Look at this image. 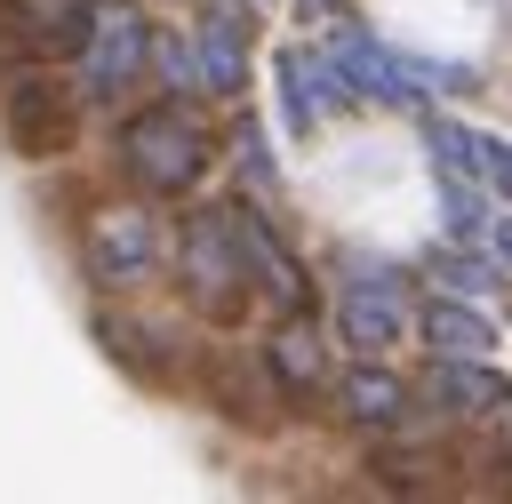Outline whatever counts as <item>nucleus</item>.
<instances>
[{"mask_svg": "<svg viewBox=\"0 0 512 504\" xmlns=\"http://www.w3.org/2000/svg\"><path fill=\"white\" fill-rule=\"evenodd\" d=\"M440 280H448V288H488V264H456V256H448Z\"/></svg>", "mask_w": 512, "mask_h": 504, "instance_id": "17", "label": "nucleus"}, {"mask_svg": "<svg viewBox=\"0 0 512 504\" xmlns=\"http://www.w3.org/2000/svg\"><path fill=\"white\" fill-rule=\"evenodd\" d=\"M0 128H8V144H16L24 160H48V152L72 144V96H64L56 80L24 72V80H8V96H0Z\"/></svg>", "mask_w": 512, "mask_h": 504, "instance_id": "7", "label": "nucleus"}, {"mask_svg": "<svg viewBox=\"0 0 512 504\" xmlns=\"http://www.w3.org/2000/svg\"><path fill=\"white\" fill-rule=\"evenodd\" d=\"M264 368L288 384V392H312L320 376H328V352H320V328L312 320H288V328H272V344H264Z\"/></svg>", "mask_w": 512, "mask_h": 504, "instance_id": "13", "label": "nucleus"}, {"mask_svg": "<svg viewBox=\"0 0 512 504\" xmlns=\"http://www.w3.org/2000/svg\"><path fill=\"white\" fill-rule=\"evenodd\" d=\"M152 56H160V40H152L144 8L112 0V8H96L88 40H80V88H88V96H128Z\"/></svg>", "mask_w": 512, "mask_h": 504, "instance_id": "4", "label": "nucleus"}, {"mask_svg": "<svg viewBox=\"0 0 512 504\" xmlns=\"http://www.w3.org/2000/svg\"><path fill=\"white\" fill-rule=\"evenodd\" d=\"M496 240H504V256H512V224H504V232H496Z\"/></svg>", "mask_w": 512, "mask_h": 504, "instance_id": "18", "label": "nucleus"}, {"mask_svg": "<svg viewBox=\"0 0 512 504\" xmlns=\"http://www.w3.org/2000/svg\"><path fill=\"white\" fill-rule=\"evenodd\" d=\"M440 208H448V232H464V240H480V232H488V200L472 192V176L456 184V168H448V184H440Z\"/></svg>", "mask_w": 512, "mask_h": 504, "instance_id": "15", "label": "nucleus"}, {"mask_svg": "<svg viewBox=\"0 0 512 504\" xmlns=\"http://www.w3.org/2000/svg\"><path fill=\"white\" fill-rule=\"evenodd\" d=\"M432 400H440L448 416H504V408H512V384H504L496 368L464 360V352H432Z\"/></svg>", "mask_w": 512, "mask_h": 504, "instance_id": "9", "label": "nucleus"}, {"mask_svg": "<svg viewBox=\"0 0 512 504\" xmlns=\"http://www.w3.org/2000/svg\"><path fill=\"white\" fill-rule=\"evenodd\" d=\"M160 216L152 208H136V200H112V208H96L88 216V232H80V256H88V280L96 288H144L152 272H160Z\"/></svg>", "mask_w": 512, "mask_h": 504, "instance_id": "3", "label": "nucleus"}, {"mask_svg": "<svg viewBox=\"0 0 512 504\" xmlns=\"http://www.w3.org/2000/svg\"><path fill=\"white\" fill-rule=\"evenodd\" d=\"M336 400H344V416H352V424H368V432H400V424H408V408H416V400H408V384H400L392 368H376V360H368V368H352V376L336 384Z\"/></svg>", "mask_w": 512, "mask_h": 504, "instance_id": "11", "label": "nucleus"}, {"mask_svg": "<svg viewBox=\"0 0 512 504\" xmlns=\"http://www.w3.org/2000/svg\"><path fill=\"white\" fill-rule=\"evenodd\" d=\"M192 64H200V88L208 96H232L248 80V24L232 0H216L200 24H192Z\"/></svg>", "mask_w": 512, "mask_h": 504, "instance_id": "8", "label": "nucleus"}, {"mask_svg": "<svg viewBox=\"0 0 512 504\" xmlns=\"http://www.w3.org/2000/svg\"><path fill=\"white\" fill-rule=\"evenodd\" d=\"M424 344L480 360V352L496 344V328H488V312H472V304H432V312H424Z\"/></svg>", "mask_w": 512, "mask_h": 504, "instance_id": "14", "label": "nucleus"}, {"mask_svg": "<svg viewBox=\"0 0 512 504\" xmlns=\"http://www.w3.org/2000/svg\"><path fill=\"white\" fill-rule=\"evenodd\" d=\"M240 240H248V272H256V288H264L280 312H296V304H304V272H296V264H288V248L264 232V216H248V208H240Z\"/></svg>", "mask_w": 512, "mask_h": 504, "instance_id": "12", "label": "nucleus"}, {"mask_svg": "<svg viewBox=\"0 0 512 504\" xmlns=\"http://www.w3.org/2000/svg\"><path fill=\"white\" fill-rule=\"evenodd\" d=\"M352 88H344V72L328 64V56H280V104H288V128L304 136L312 120H320V104H344Z\"/></svg>", "mask_w": 512, "mask_h": 504, "instance_id": "10", "label": "nucleus"}, {"mask_svg": "<svg viewBox=\"0 0 512 504\" xmlns=\"http://www.w3.org/2000/svg\"><path fill=\"white\" fill-rule=\"evenodd\" d=\"M480 176H488L496 192H512V144H504V136H480Z\"/></svg>", "mask_w": 512, "mask_h": 504, "instance_id": "16", "label": "nucleus"}, {"mask_svg": "<svg viewBox=\"0 0 512 504\" xmlns=\"http://www.w3.org/2000/svg\"><path fill=\"white\" fill-rule=\"evenodd\" d=\"M336 328H344V344H360V352H392V344L408 336V288H400V272H376V264L344 272V288H336Z\"/></svg>", "mask_w": 512, "mask_h": 504, "instance_id": "6", "label": "nucleus"}, {"mask_svg": "<svg viewBox=\"0 0 512 504\" xmlns=\"http://www.w3.org/2000/svg\"><path fill=\"white\" fill-rule=\"evenodd\" d=\"M120 168L144 184V192H192L200 168H208V128L176 104H144L128 128H120Z\"/></svg>", "mask_w": 512, "mask_h": 504, "instance_id": "1", "label": "nucleus"}, {"mask_svg": "<svg viewBox=\"0 0 512 504\" xmlns=\"http://www.w3.org/2000/svg\"><path fill=\"white\" fill-rule=\"evenodd\" d=\"M176 264H184V288L208 320H232L248 304V240H240V208H200L176 240Z\"/></svg>", "mask_w": 512, "mask_h": 504, "instance_id": "2", "label": "nucleus"}, {"mask_svg": "<svg viewBox=\"0 0 512 504\" xmlns=\"http://www.w3.org/2000/svg\"><path fill=\"white\" fill-rule=\"evenodd\" d=\"M328 64L344 72L352 96H376V104H424L432 80H448V72H424V64L392 56V48L368 40V32H336V40H328Z\"/></svg>", "mask_w": 512, "mask_h": 504, "instance_id": "5", "label": "nucleus"}, {"mask_svg": "<svg viewBox=\"0 0 512 504\" xmlns=\"http://www.w3.org/2000/svg\"><path fill=\"white\" fill-rule=\"evenodd\" d=\"M312 8H320V0H312Z\"/></svg>", "mask_w": 512, "mask_h": 504, "instance_id": "19", "label": "nucleus"}]
</instances>
